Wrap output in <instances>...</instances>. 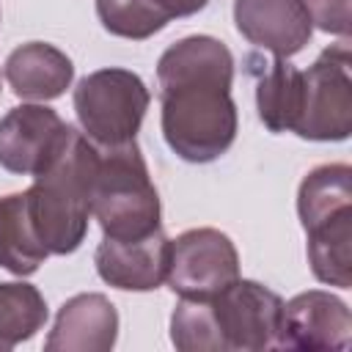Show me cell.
<instances>
[{
	"label": "cell",
	"mask_w": 352,
	"mask_h": 352,
	"mask_svg": "<svg viewBox=\"0 0 352 352\" xmlns=\"http://www.w3.org/2000/svg\"><path fill=\"white\" fill-rule=\"evenodd\" d=\"M234 55L214 36H187L157 60L160 126L168 148L184 162H214L236 140L231 96Z\"/></svg>",
	"instance_id": "1"
},
{
	"label": "cell",
	"mask_w": 352,
	"mask_h": 352,
	"mask_svg": "<svg viewBox=\"0 0 352 352\" xmlns=\"http://www.w3.org/2000/svg\"><path fill=\"white\" fill-rule=\"evenodd\" d=\"M96 154V146L72 126L60 154L25 190L33 228L50 256L74 253L88 234Z\"/></svg>",
	"instance_id": "2"
},
{
	"label": "cell",
	"mask_w": 352,
	"mask_h": 352,
	"mask_svg": "<svg viewBox=\"0 0 352 352\" xmlns=\"http://www.w3.org/2000/svg\"><path fill=\"white\" fill-rule=\"evenodd\" d=\"M91 184V217L110 239H143L162 228L160 192L138 140L124 146H96Z\"/></svg>",
	"instance_id": "3"
},
{
	"label": "cell",
	"mask_w": 352,
	"mask_h": 352,
	"mask_svg": "<svg viewBox=\"0 0 352 352\" xmlns=\"http://www.w3.org/2000/svg\"><path fill=\"white\" fill-rule=\"evenodd\" d=\"M74 113L80 132L94 146H124L138 138L151 94L140 74L107 66L85 74L74 88Z\"/></svg>",
	"instance_id": "4"
},
{
	"label": "cell",
	"mask_w": 352,
	"mask_h": 352,
	"mask_svg": "<svg viewBox=\"0 0 352 352\" xmlns=\"http://www.w3.org/2000/svg\"><path fill=\"white\" fill-rule=\"evenodd\" d=\"M352 132V55L349 41L327 47L302 72V104L294 135L302 140L338 143Z\"/></svg>",
	"instance_id": "5"
},
{
	"label": "cell",
	"mask_w": 352,
	"mask_h": 352,
	"mask_svg": "<svg viewBox=\"0 0 352 352\" xmlns=\"http://www.w3.org/2000/svg\"><path fill=\"white\" fill-rule=\"evenodd\" d=\"M239 278V253L228 234L217 228H190L170 239L165 283L187 300H212Z\"/></svg>",
	"instance_id": "6"
},
{
	"label": "cell",
	"mask_w": 352,
	"mask_h": 352,
	"mask_svg": "<svg viewBox=\"0 0 352 352\" xmlns=\"http://www.w3.org/2000/svg\"><path fill=\"white\" fill-rule=\"evenodd\" d=\"M212 311L226 352L275 349L283 300L270 286L250 278H236L212 297Z\"/></svg>",
	"instance_id": "7"
},
{
	"label": "cell",
	"mask_w": 352,
	"mask_h": 352,
	"mask_svg": "<svg viewBox=\"0 0 352 352\" xmlns=\"http://www.w3.org/2000/svg\"><path fill=\"white\" fill-rule=\"evenodd\" d=\"M72 126L47 104L25 102L0 118V168L16 176H38L60 154Z\"/></svg>",
	"instance_id": "8"
},
{
	"label": "cell",
	"mask_w": 352,
	"mask_h": 352,
	"mask_svg": "<svg viewBox=\"0 0 352 352\" xmlns=\"http://www.w3.org/2000/svg\"><path fill=\"white\" fill-rule=\"evenodd\" d=\"M349 344H352V314L341 297L324 289H308L294 294L289 302H283L275 349L324 352V349H349Z\"/></svg>",
	"instance_id": "9"
},
{
	"label": "cell",
	"mask_w": 352,
	"mask_h": 352,
	"mask_svg": "<svg viewBox=\"0 0 352 352\" xmlns=\"http://www.w3.org/2000/svg\"><path fill=\"white\" fill-rule=\"evenodd\" d=\"M99 278L121 292H154L168 278L170 239L162 228L143 239L104 236L94 253Z\"/></svg>",
	"instance_id": "10"
},
{
	"label": "cell",
	"mask_w": 352,
	"mask_h": 352,
	"mask_svg": "<svg viewBox=\"0 0 352 352\" xmlns=\"http://www.w3.org/2000/svg\"><path fill=\"white\" fill-rule=\"evenodd\" d=\"M234 25L242 38L275 58L297 55L314 33L302 0H234Z\"/></svg>",
	"instance_id": "11"
},
{
	"label": "cell",
	"mask_w": 352,
	"mask_h": 352,
	"mask_svg": "<svg viewBox=\"0 0 352 352\" xmlns=\"http://www.w3.org/2000/svg\"><path fill=\"white\" fill-rule=\"evenodd\" d=\"M118 338V311L99 292H82L69 297L55 316L47 352H110Z\"/></svg>",
	"instance_id": "12"
},
{
	"label": "cell",
	"mask_w": 352,
	"mask_h": 352,
	"mask_svg": "<svg viewBox=\"0 0 352 352\" xmlns=\"http://www.w3.org/2000/svg\"><path fill=\"white\" fill-rule=\"evenodd\" d=\"M3 77L14 96L25 102H50L66 94L74 80L72 58L47 41H28L8 52Z\"/></svg>",
	"instance_id": "13"
},
{
	"label": "cell",
	"mask_w": 352,
	"mask_h": 352,
	"mask_svg": "<svg viewBox=\"0 0 352 352\" xmlns=\"http://www.w3.org/2000/svg\"><path fill=\"white\" fill-rule=\"evenodd\" d=\"M209 0H96L102 28L118 38L143 41L160 33L168 22L192 16Z\"/></svg>",
	"instance_id": "14"
},
{
	"label": "cell",
	"mask_w": 352,
	"mask_h": 352,
	"mask_svg": "<svg viewBox=\"0 0 352 352\" xmlns=\"http://www.w3.org/2000/svg\"><path fill=\"white\" fill-rule=\"evenodd\" d=\"M47 256L50 253L33 228L25 192L3 195L0 198V267L8 270L11 275L28 278L44 264Z\"/></svg>",
	"instance_id": "15"
},
{
	"label": "cell",
	"mask_w": 352,
	"mask_h": 352,
	"mask_svg": "<svg viewBox=\"0 0 352 352\" xmlns=\"http://www.w3.org/2000/svg\"><path fill=\"white\" fill-rule=\"evenodd\" d=\"M349 209H352V168L346 162L319 165L311 173H305L297 190V217L305 231Z\"/></svg>",
	"instance_id": "16"
},
{
	"label": "cell",
	"mask_w": 352,
	"mask_h": 352,
	"mask_svg": "<svg viewBox=\"0 0 352 352\" xmlns=\"http://www.w3.org/2000/svg\"><path fill=\"white\" fill-rule=\"evenodd\" d=\"M302 104V72L289 58L264 63L256 82V110L270 132H294Z\"/></svg>",
	"instance_id": "17"
},
{
	"label": "cell",
	"mask_w": 352,
	"mask_h": 352,
	"mask_svg": "<svg viewBox=\"0 0 352 352\" xmlns=\"http://www.w3.org/2000/svg\"><path fill=\"white\" fill-rule=\"evenodd\" d=\"M308 264L316 280L338 289L352 286V209L308 228Z\"/></svg>",
	"instance_id": "18"
},
{
	"label": "cell",
	"mask_w": 352,
	"mask_h": 352,
	"mask_svg": "<svg viewBox=\"0 0 352 352\" xmlns=\"http://www.w3.org/2000/svg\"><path fill=\"white\" fill-rule=\"evenodd\" d=\"M50 319L44 294L25 280H0V349L30 341Z\"/></svg>",
	"instance_id": "19"
},
{
	"label": "cell",
	"mask_w": 352,
	"mask_h": 352,
	"mask_svg": "<svg viewBox=\"0 0 352 352\" xmlns=\"http://www.w3.org/2000/svg\"><path fill=\"white\" fill-rule=\"evenodd\" d=\"M170 344L182 352H226L212 300L179 297L170 314Z\"/></svg>",
	"instance_id": "20"
},
{
	"label": "cell",
	"mask_w": 352,
	"mask_h": 352,
	"mask_svg": "<svg viewBox=\"0 0 352 352\" xmlns=\"http://www.w3.org/2000/svg\"><path fill=\"white\" fill-rule=\"evenodd\" d=\"M308 8V16L314 28L346 38L352 33V14H349V0H302Z\"/></svg>",
	"instance_id": "21"
},
{
	"label": "cell",
	"mask_w": 352,
	"mask_h": 352,
	"mask_svg": "<svg viewBox=\"0 0 352 352\" xmlns=\"http://www.w3.org/2000/svg\"><path fill=\"white\" fill-rule=\"evenodd\" d=\"M0 352H3V349H0Z\"/></svg>",
	"instance_id": "22"
}]
</instances>
